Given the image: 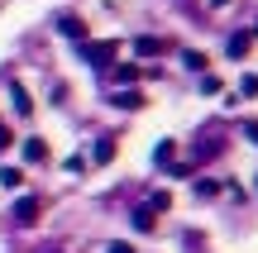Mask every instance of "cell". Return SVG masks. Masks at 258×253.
Instances as JSON below:
<instances>
[{
    "instance_id": "e0dca14e",
    "label": "cell",
    "mask_w": 258,
    "mask_h": 253,
    "mask_svg": "<svg viewBox=\"0 0 258 253\" xmlns=\"http://www.w3.org/2000/svg\"><path fill=\"white\" fill-rule=\"evenodd\" d=\"M211 5H230V0H211Z\"/></svg>"
},
{
    "instance_id": "5b68a950",
    "label": "cell",
    "mask_w": 258,
    "mask_h": 253,
    "mask_svg": "<svg viewBox=\"0 0 258 253\" xmlns=\"http://www.w3.org/2000/svg\"><path fill=\"white\" fill-rule=\"evenodd\" d=\"M163 38H134V53H144V57H158V53H163Z\"/></svg>"
},
{
    "instance_id": "4fadbf2b",
    "label": "cell",
    "mask_w": 258,
    "mask_h": 253,
    "mask_svg": "<svg viewBox=\"0 0 258 253\" xmlns=\"http://www.w3.org/2000/svg\"><path fill=\"white\" fill-rule=\"evenodd\" d=\"M115 81H139V67L129 62V67H115Z\"/></svg>"
},
{
    "instance_id": "8fae6325",
    "label": "cell",
    "mask_w": 258,
    "mask_h": 253,
    "mask_svg": "<svg viewBox=\"0 0 258 253\" xmlns=\"http://www.w3.org/2000/svg\"><path fill=\"white\" fill-rule=\"evenodd\" d=\"M19 182H24V172H19V167H5V172H0V187H10V191H15Z\"/></svg>"
},
{
    "instance_id": "2e32d148",
    "label": "cell",
    "mask_w": 258,
    "mask_h": 253,
    "mask_svg": "<svg viewBox=\"0 0 258 253\" xmlns=\"http://www.w3.org/2000/svg\"><path fill=\"white\" fill-rule=\"evenodd\" d=\"M110 253H134V248H129V244H110Z\"/></svg>"
},
{
    "instance_id": "7a4b0ae2",
    "label": "cell",
    "mask_w": 258,
    "mask_h": 253,
    "mask_svg": "<svg viewBox=\"0 0 258 253\" xmlns=\"http://www.w3.org/2000/svg\"><path fill=\"white\" fill-rule=\"evenodd\" d=\"M38 210H43V206H38L34 196H19V201H15V220H19V225H34Z\"/></svg>"
},
{
    "instance_id": "30bf717a",
    "label": "cell",
    "mask_w": 258,
    "mask_h": 253,
    "mask_svg": "<svg viewBox=\"0 0 258 253\" xmlns=\"http://www.w3.org/2000/svg\"><path fill=\"white\" fill-rule=\"evenodd\" d=\"M249 48H253V38H249V34H234V38H230V57H244Z\"/></svg>"
},
{
    "instance_id": "52a82bcc",
    "label": "cell",
    "mask_w": 258,
    "mask_h": 253,
    "mask_svg": "<svg viewBox=\"0 0 258 253\" xmlns=\"http://www.w3.org/2000/svg\"><path fill=\"white\" fill-rule=\"evenodd\" d=\"M24 158H29V162H43V158H48V143H43V139H24Z\"/></svg>"
},
{
    "instance_id": "5bb4252c",
    "label": "cell",
    "mask_w": 258,
    "mask_h": 253,
    "mask_svg": "<svg viewBox=\"0 0 258 253\" xmlns=\"http://www.w3.org/2000/svg\"><path fill=\"white\" fill-rule=\"evenodd\" d=\"M239 96H258V76H244V81H239Z\"/></svg>"
},
{
    "instance_id": "9a60e30c",
    "label": "cell",
    "mask_w": 258,
    "mask_h": 253,
    "mask_svg": "<svg viewBox=\"0 0 258 253\" xmlns=\"http://www.w3.org/2000/svg\"><path fill=\"white\" fill-rule=\"evenodd\" d=\"M10 143H15V139H10V129H0V148H10Z\"/></svg>"
},
{
    "instance_id": "9c48e42d",
    "label": "cell",
    "mask_w": 258,
    "mask_h": 253,
    "mask_svg": "<svg viewBox=\"0 0 258 253\" xmlns=\"http://www.w3.org/2000/svg\"><path fill=\"white\" fill-rule=\"evenodd\" d=\"M110 158H115V139H101V143H96V153H91V162H101V167H105Z\"/></svg>"
},
{
    "instance_id": "277c9868",
    "label": "cell",
    "mask_w": 258,
    "mask_h": 253,
    "mask_svg": "<svg viewBox=\"0 0 258 253\" xmlns=\"http://www.w3.org/2000/svg\"><path fill=\"white\" fill-rule=\"evenodd\" d=\"M153 225H158V220H153V206L134 210V229H139V234H153Z\"/></svg>"
},
{
    "instance_id": "7c38bea8",
    "label": "cell",
    "mask_w": 258,
    "mask_h": 253,
    "mask_svg": "<svg viewBox=\"0 0 258 253\" xmlns=\"http://www.w3.org/2000/svg\"><path fill=\"white\" fill-rule=\"evenodd\" d=\"M182 62H186V67H191V72H206V57H201V53H196V48H186V53H182Z\"/></svg>"
},
{
    "instance_id": "8992f818",
    "label": "cell",
    "mask_w": 258,
    "mask_h": 253,
    "mask_svg": "<svg viewBox=\"0 0 258 253\" xmlns=\"http://www.w3.org/2000/svg\"><path fill=\"white\" fill-rule=\"evenodd\" d=\"M57 29H62L67 38H82V34H86V24H82L77 15H62V19H57Z\"/></svg>"
},
{
    "instance_id": "3957f363",
    "label": "cell",
    "mask_w": 258,
    "mask_h": 253,
    "mask_svg": "<svg viewBox=\"0 0 258 253\" xmlns=\"http://www.w3.org/2000/svg\"><path fill=\"white\" fill-rule=\"evenodd\" d=\"M110 105H120V110H139V105H144V96L129 86V91H115V96H110Z\"/></svg>"
},
{
    "instance_id": "6da1fadb",
    "label": "cell",
    "mask_w": 258,
    "mask_h": 253,
    "mask_svg": "<svg viewBox=\"0 0 258 253\" xmlns=\"http://www.w3.org/2000/svg\"><path fill=\"white\" fill-rule=\"evenodd\" d=\"M82 53H86V62H96V67H105V62H110L115 53H120V43H86Z\"/></svg>"
},
{
    "instance_id": "ba28073f",
    "label": "cell",
    "mask_w": 258,
    "mask_h": 253,
    "mask_svg": "<svg viewBox=\"0 0 258 253\" xmlns=\"http://www.w3.org/2000/svg\"><path fill=\"white\" fill-rule=\"evenodd\" d=\"M10 101H15V115H29V110H34V101H29L24 86H15V91H10Z\"/></svg>"
}]
</instances>
